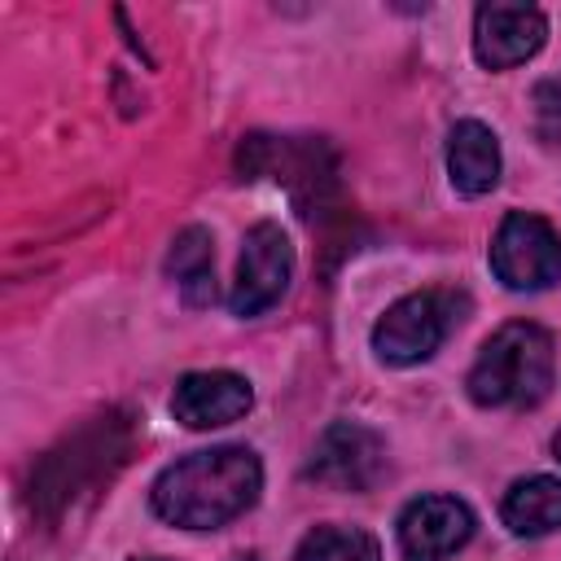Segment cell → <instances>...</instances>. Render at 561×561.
<instances>
[{
    "label": "cell",
    "mask_w": 561,
    "mask_h": 561,
    "mask_svg": "<svg viewBox=\"0 0 561 561\" xmlns=\"http://www.w3.org/2000/svg\"><path fill=\"white\" fill-rule=\"evenodd\" d=\"M263 486L250 447H210L167 465L153 482V513L184 530H215L241 517Z\"/></svg>",
    "instance_id": "6da1fadb"
},
{
    "label": "cell",
    "mask_w": 561,
    "mask_h": 561,
    "mask_svg": "<svg viewBox=\"0 0 561 561\" xmlns=\"http://www.w3.org/2000/svg\"><path fill=\"white\" fill-rule=\"evenodd\" d=\"M131 438L136 434H131L127 416H118V412L96 416L83 430H75L31 473V508L44 522H57L79 495H88L92 486H101L118 473V465L131 451Z\"/></svg>",
    "instance_id": "7a4b0ae2"
},
{
    "label": "cell",
    "mask_w": 561,
    "mask_h": 561,
    "mask_svg": "<svg viewBox=\"0 0 561 561\" xmlns=\"http://www.w3.org/2000/svg\"><path fill=\"white\" fill-rule=\"evenodd\" d=\"M552 386V333L513 320L486 337L469 368V399L482 408H535Z\"/></svg>",
    "instance_id": "3957f363"
},
{
    "label": "cell",
    "mask_w": 561,
    "mask_h": 561,
    "mask_svg": "<svg viewBox=\"0 0 561 561\" xmlns=\"http://www.w3.org/2000/svg\"><path fill=\"white\" fill-rule=\"evenodd\" d=\"M465 311H469V298L456 289L408 294L373 324V351L386 364H421L447 342V333L465 320Z\"/></svg>",
    "instance_id": "277c9868"
},
{
    "label": "cell",
    "mask_w": 561,
    "mask_h": 561,
    "mask_svg": "<svg viewBox=\"0 0 561 561\" xmlns=\"http://www.w3.org/2000/svg\"><path fill=\"white\" fill-rule=\"evenodd\" d=\"M241 171L250 180H276L298 202L302 215H316V202L333 188V158L320 140H276V136H250L237 153Z\"/></svg>",
    "instance_id": "5b68a950"
},
{
    "label": "cell",
    "mask_w": 561,
    "mask_h": 561,
    "mask_svg": "<svg viewBox=\"0 0 561 561\" xmlns=\"http://www.w3.org/2000/svg\"><path fill=\"white\" fill-rule=\"evenodd\" d=\"M491 272L508 289H548L561 280V232L526 210H513L491 241Z\"/></svg>",
    "instance_id": "8992f818"
},
{
    "label": "cell",
    "mask_w": 561,
    "mask_h": 561,
    "mask_svg": "<svg viewBox=\"0 0 561 561\" xmlns=\"http://www.w3.org/2000/svg\"><path fill=\"white\" fill-rule=\"evenodd\" d=\"M386 473V443L368 425L355 421H333L307 460V478L333 491H373Z\"/></svg>",
    "instance_id": "52a82bcc"
},
{
    "label": "cell",
    "mask_w": 561,
    "mask_h": 561,
    "mask_svg": "<svg viewBox=\"0 0 561 561\" xmlns=\"http://www.w3.org/2000/svg\"><path fill=\"white\" fill-rule=\"evenodd\" d=\"M294 280V245L276 224H254L237 259V285L228 307L237 316H263Z\"/></svg>",
    "instance_id": "ba28073f"
},
{
    "label": "cell",
    "mask_w": 561,
    "mask_h": 561,
    "mask_svg": "<svg viewBox=\"0 0 561 561\" xmlns=\"http://www.w3.org/2000/svg\"><path fill=\"white\" fill-rule=\"evenodd\" d=\"M473 535V513L456 495H421L399 513V548L408 561H443Z\"/></svg>",
    "instance_id": "9c48e42d"
},
{
    "label": "cell",
    "mask_w": 561,
    "mask_h": 561,
    "mask_svg": "<svg viewBox=\"0 0 561 561\" xmlns=\"http://www.w3.org/2000/svg\"><path fill=\"white\" fill-rule=\"evenodd\" d=\"M548 39V22L530 4H482L473 18V53L486 70H508L535 57Z\"/></svg>",
    "instance_id": "30bf717a"
},
{
    "label": "cell",
    "mask_w": 561,
    "mask_h": 561,
    "mask_svg": "<svg viewBox=\"0 0 561 561\" xmlns=\"http://www.w3.org/2000/svg\"><path fill=\"white\" fill-rule=\"evenodd\" d=\"M250 403H254V394H250L245 377L224 373V368L188 373V377H180V386L171 394V412L188 430H215V425L241 421L250 412Z\"/></svg>",
    "instance_id": "8fae6325"
},
{
    "label": "cell",
    "mask_w": 561,
    "mask_h": 561,
    "mask_svg": "<svg viewBox=\"0 0 561 561\" xmlns=\"http://www.w3.org/2000/svg\"><path fill=\"white\" fill-rule=\"evenodd\" d=\"M447 175L456 184V193L465 197H482L500 184V145L495 131L482 127L478 118H465L451 127L447 136Z\"/></svg>",
    "instance_id": "7c38bea8"
},
{
    "label": "cell",
    "mask_w": 561,
    "mask_h": 561,
    "mask_svg": "<svg viewBox=\"0 0 561 561\" xmlns=\"http://www.w3.org/2000/svg\"><path fill=\"white\" fill-rule=\"evenodd\" d=\"M500 517L522 539H539V535L561 530V478L535 473V478L513 482L504 504H500Z\"/></svg>",
    "instance_id": "4fadbf2b"
},
{
    "label": "cell",
    "mask_w": 561,
    "mask_h": 561,
    "mask_svg": "<svg viewBox=\"0 0 561 561\" xmlns=\"http://www.w3.org/2000/svg\"><path fill=\"white\" fill-rule=\"evenodd\" d=\"M167 272L180 285L188 307H206L215 298V250L206 228H184L167 254Z\"/></svg>",
    "instance_id": "5bb4252c"
},
{
    "label": "cell",
    "mask_w": 561,
    "mask_h": 561,
    "mask_svg": "<svg viewBox=\"0 0 561 561\" xmlns=\"http://www.w3.org/2000/svg\"><path fill=\"white\" fill-rule=\"evenodd\" d=\"M294 561H381V552H377V539L355 526H316L298 543Z\"/></svg>",
    "instance_id": "9a60e30c"
},
{
    "label": "cell",
    "mask_w": 561,
    "mask_h": 561,
    "mask_svg": "<svg viewBox=\"0 0 561 561\" xmlns=\"http://www.w3.org/2000/svg\"><path fill=\"white\" fill-rule=\"evenodd\" d=\"M232 561H263V557H259V552H237Z\"/></svg>",
    "instance_id": "2e32d148"
},
{
    "label": "cell",
    "mask_w": 561,
    "mask_h": 561,
    "mask_svg": "<svg viewBox=\"0 0 561 561\" xmlns=\"http://www.w3.org/2000/svg\"><path fill=\"white\" fill-rule=\"evenodd\" d=\"M552 451H557V460H561V434H557V443H552Z\"/></svg>",
    "instance_id": "e0dca14e"
},
{
    "label": "cell",
    "mask_w": 561,
    "mask_h": 561,
    "mask_svg": "<svg viewBox=\"0 0 561 561\" xmlns=\"http://www.w3.org/2000/svg\"><path fill=\"white\" fill-rule=\"evenodd\" d=\"M136 561H153V557H136Z\"/></svg>",
    "instance_id": "ac0fdd59"
}]
</instances>
